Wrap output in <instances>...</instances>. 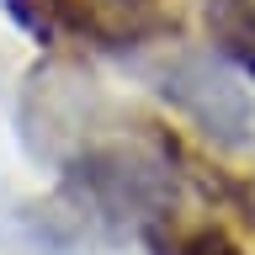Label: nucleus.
<instances>
[{"mask_svg": "<svg viewBox=\"0 0 255 255\" xmlns=\"http://www.w3.org/2000/svg\"><path fill=\"white\" fill-rule=\"evenodd\" d=\"M5 11L37 37H80L96 48H133L154 32L149 0H5Z\"/></svg>", "mask_w": 255, "mask_h": 255, "instance_id": "1", "label": "nucleus"}, {"mask_svg": "<svg viewBox=\"0 0 255 255\" xmlns=\"http://www.w3.org/2000/svg\"><path fill=\"white\" fill-rule=\"evenodd\" d=\"M159 96L170 101L181 117L202 128L218 143H245L250 138V96L223 64L202 53H181V59L159 75Z\"/></svg>", "mask_w": 255, "mask_h": 255, "instance_id": "2", "label": "nucleus"}, {"mask_svg": "<svg viewBox=\"0 0 255 255\" xmlns=\"http://www.w3.org/2000/svg\"><path fill=\"white\" fill-rule=\"evenodd\" d=\"M80 191H91V202L101 213H149V207L165 197L154 165H138L123 149H107V154H91L75 170Z\"/></svg>", "mask_w": 255, "mask_h": 255, "instance_id": "3", "label": "nucleus"}, {"mask_svg": "<svg viewBox=\"0 0 255 255\" xmlns=\"http://www.w3.org/2000/svg\"><path fill=\"white\" fill-rule=\"evenodd\" d=\"M202 21L213 53L245 80H255V0H207Z\"/></svg>", "mask_w": 255, "mask_h": 255, "instance_id": "4", "label": "nucleus"}, {"mask_svg": "<svg viewBox=\"0 0 255 255\" xmlns=\"http://www.w3.org/2000/svg\"><path fill=\"white\" fill-rule=\"evenodd\" d=\"M170 255H245V250H239V245L223 234V229H197V234L175 239Z\"/></svg>", "mask_w": 255, "mask_h": 255, "instance_id": "5", "label": "nucleus"}]
</instances>
